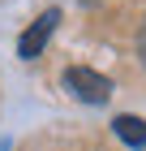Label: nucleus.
Here are the masks:
<instances>
[{
    "instance_id": "nucleus-1",
    "label": "nucleus",
    "mask_w": 146,
    "mask_h": 151,
    "mask_svg": "<svg viewBox=\"0 0 146 151\" xmlns=\"http://www.w3.org/2000/svg\"><path fill=\"white\" fill-rule=\"evenodd\" d=\"M65 86L78 95L82 104H108V99H112V82L103 78V73L86 69V65H73V69H65Z\"/></svg>"
},
{
    "instance_id": "nucleus-4",
    "label": "nucleus",
    "mask_w": 146,
    "mask_h": 151,
    "mask_svg": "<svg viewBox=\"0 0 146 151\" xmlns=\"http://www.w3.org/2000/svg\"><path fill=\"white\" fill-rule=\"evenodd\" d=\"M137 56H142V65H146V26H142V35H137Z\"/></svg>"
},
{
    "instance_id": "nucleus-2",
    "label": "nucleus",
    "mask_w": 146,
    "mask_h": 151,
    "mask_svg": "<svg viewBox=\"0 0 146 151\" xmlns=\"http://www.w3.org/2000/svg\"><path fill=\"white\" fill-rule=\"evenodd\" d=\"M56 22H60V9L39 13V17L30 22V30L17 39V56H22V60H34V56L47 47V39H52V30H56Z\"/></svg>"
},
{
    "instance_id": "nucleus-3",
    "label": "nucleus",
    "mask_w": 146,
    "mask_h": 151,
    "mask_svg": "<svg viewBox=\"0 0 146 151\" xmlns=\"http://www.w3.org/2000/svg\"><path fill=\"white\" fill-rule=\"evenodd\" d=\"M112 129H116V138L129 142V147H146V121H142V116H129V112H125V116L112 121Z\"/></svg>"
}]
</instances>
